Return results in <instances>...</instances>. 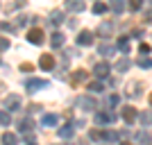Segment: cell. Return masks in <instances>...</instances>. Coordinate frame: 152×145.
<instances>
[{"instance_id": "obj_1", "label": "cell", "mask_w": 152, "mask_h": 145, "mask_svg": "<svg viewBox=\"0 0 152 145\" xmlns=\"http://www.w3.org/2000/svg\"><path fill=\"white\" fill-rule=\"evenodd\" d=\"M48 86H50V84L45 82V79H37V77H32V79L25 82L27 93H37V91H43V88H48Z\"/></svg>"}, {"instance_id": "obj_2", "label": "cell", "mask_w": 152, "mask_h": 145, "mask_svg": "<svg viewBox=\"0 0 152 145\" xmlns=\"http://www.w3.org/2000/svg\"><path fill=\"white\" fill-rule=\"evenodd\" d=\"M77 107L82 109V111H95L98 109V102L89 95H82V98H77Z\"/></svg>"}, {"instance_id": "obj_3", "label": "cell", "mask_w": 152, "mask_h": 145, "mask_svg": "<svg viewBox=\"0 0 152 145\" xmlns=\"http://www.w3.org/2000/svg\"><path fill=\"white\" fill-rule=\"evenodd\" d=\"M116 120V111H100V114H95V125H107V122H114Z\"/></svg>"}, {"instance_id": "obj_4", "label": "cell", "mask_w": 152, "mask_h": 145, "mask_svg": "<svg viewBox=\"0 0 152 145\" xmlns=\"http://www.w3.org/2000/svg\"><path fill=\"white\" fill-rule=\"evenodd\" d=\"M2 109H5V111H16V109H20V98L18 95L5 98V100H2Z\"/></svg>"}, {"instance_id": "obj_5", "label": "cell", "mask_w": 152, "mask_h": 145, "mask_svg": "<svg viewBox=\"0 0 152 145\" xmlns=\"http://www.w3.org/2000/svg\"><path fill=\"white\" fill-rule=\"evenodd\" d=\"M109 70H111V66H109L107 61H98L95 68H93V75L98 77V79H104V77L109 75Z\"/></svg>"}, {"instance_id": "obj_6", "label": "cell", "mask_w": 152, "mask_h": 145, "mask_svg": "<svg viewBox=\"0 0 152 145\" xmlns=\"http://www.w3.org/2000/svg\"><path fill=\"white\" fill-rule=\"evenodd\" d=\"M121 116H123V120H125L127 125H134V120L139 118V114H136V109H134V107H123Z\"/></svg>"}, {"instance_id": "obj_7", "label": "cell", "mask_w": 152, "mask_h": 145, "mask_svg": "<svg viewBox=\"0 0 152 145\" xmlns=\"http://www.w3.org/2000/svg\"><path fill=\"white\" fill-rule=\"evenodd\" d=\"M43 32L39 30V27H34V30H30L27 32V41H30V43H34V45H41L43 43Z\"/></svg>"}, {"instance_id": "obj_8", "label": "cell", "mask_w": 152, "mask_h": 145, "mask_svg": "<svg viewBox=\"0 0 152 145\" xmlns=\"http://www.w3.org/2000/svg\"><path fill=\"white\" fill-rule=\"evenodd\" d=\"M64 5H66V9H68V12H75V14H80V12H84V9H86L84 0H66Z\"/></svg>"}, {"instance_id": "obj_9", "label": "cell", "mask_w": 152, "mask_h": 145, "mask_svg": "<svg viewBox=\"0 0 152 145\" xmlns=\"http://www.w3.org/2000/svg\"><path fill=\"white\" fill-rule=\"evenodd\" d=\"M86 77H89L86 70H75V73L70 75V84H73V86H80V84L86 82Z\"/></svg>"}, {"instance_id": "obj_10", "label": "cell", "mask_w": 152, "mask_h": 145, "mask_svg": "<svg viewBox=\"0 0 152 145\" xmlns=\"http://www.w3.org/2000/svg\"><path fill=\"white\" fill-rule=\"evenodd\" d=\"M91 43H93V34H91L89 30H82L77 34V45H84V48H86V45H91Z\"/></svg>"}, {"instance_id": "obj_11", "label": "cell", "mask_w": 152, "mask_h": 145, "mask_svg": "<svg viewBox=\"0 0 152 145\" xmlns=\"http://www.w3.org/2000/svg\"><path fill=\"white\" fill-rule=\"evenodd\" d=\"M39 66H41L43 70H52V68H55V57H52V55H41Z\"/></svg>"}, {"instance_id": "obj_12", "label": "cell", "mask_w": 152, "mask_h": 145, "mask_svg": "<svg viewBox=\"0 0 152 145\" xmlns=\"http://www.w3.org/2000/svg\"><path fill=\"white\" fill-rule=\"evenodd\" d=\"M59 122V116L57 114H45L43 118H41V125L43 127H55Z\"/></svg>"}, {"instance_id": "obj_13", "label": "cell", "mask_w": 152, "mask_h": 145, "mask_svg": "<svg viewBox=\"0 0 152 145\" xmlns=\"http://www.w3.org/2000/svg\"><path fill=\"white\" fill-rule=\"evenodd\" d=\"M111 32H114V25H111L109 20H104V23L98 25V34H100V36H111Z\"/></svg>"}, {"instance_id": "obj_14", "label": "cell", "mask_w": 152, "mask_h": 145, "mask_svg": "<svg viewBox=\"0 0 152 145\" xmlns=\"http://www.w3.org/2000/svg\"><path fill=\"white\" fill-rule=\"evenodd\" d=\"M139 120L143 127H150L152 125V109H145V111H141L139 114Z\"/></svg>"}, {"instance_id": "obj_15", "label": "cell", "mask_w": 152, "mask_h": 145, "mask_svg": "<svg viewBox=\"0 0 152 145\" xmlns=\"http://www.w3.org/2000/svg\"><path fill=\"white\" fill-rule=\"evenodd\" d=\"M50 23L52 25H61L64 23V12L61 9H52L50 12Z\"/></svg>"}, {"instance_id": "obj_16", "label": "cell", "mask_w": 152, "mask_h": 145, "mask_svg": "<svg viewBox=\"0 0 152 145\" xmlns=\"http://www.w3.org/2000/svg\"><path fill=\"white\" fill-rule=\"evenodd\" d=\"M57 134H59V138H73V134H75V127H70V125L59 127Z\"/></svg>"}, {"instance_id": "obj_17", "label": "cell", "mask_w": 152, "mask_h": 145, "mask_svg": "<svg viewBox=\"0 0 152 145\" xmlns=\"http://www.w3.org/2000/svg\"><path fill=\"white\" fill-rule=\"evenodd\" d=\"M64 41H66V36H64L61 32H55V34H52V39H50V45H52V48H61Z\"/></svg>"}, {"instance_id": "obj_18", "label": "cell", "mask_w": 152, "mask_h": 145, "mask_svg": "<svg viewBox=\"0 0 152 145\" xmlns=\"http://www.w3.org/2000/svg\"><path fill=\"white\" fill-rule=\"evenodd\" d=\"M109 9L114 14H121L125 9V0H109Z\"/></svg>"}, {"instance_id": "obj_19", "label": "cell", "mask_w": 152, "mask_h": 145, "mask_svg": "<svg viewBox=\"0 0 152 145\" xmlns=\"http://www.w3.org/2000/svg\"><path fill=\"white\" fill-rule=\"evenodd\" d=\"M98 52H100V55H104V57H111V55L116 52V48H114V45H109V43H100Z\"/></svg>"}, {"instance_id": "obj_20", "label": "cell", "mask_w": 152, "mask_h": 145, "mask_svg": "<svg viewBox=\"0 0 152 145\" xmlns=\"http://www.w3.org/2000/svg\"><path fill=\"white\" fill-rule=\"evenodd\" d=\"M141 95V84H129V86H127V98H139Z\"/></svg>"}, {"instance_id": "obj_21", "label": "cell", "mask_w": 152, "mask_h": 145, "mask_svg": "<svg viewBox=\"0 0 152 145\" xmlns=\"http://www.w3.org/2000/svg\"><path fill=\"white\" fill-rule=\"evenodd\" d=\"M16 143H18L16 134H9V132H5V134H2V145H16Z\"/></svg>"}, {"instance_id": "obj_22", "label": "cell", "mask_w": 152, "mask_h": 145, "mask_svg": "<svg viewBox=\"0 0 152 145\" xmlns=\"http://www.w3.org/2000/svg\"><path fill=\"white\" fill-rule=\"evenodd\" d=\"M150 134H148V132H139V134H136V143H139V145H150Z\"/></svg>"}, {"instance_id": "obj_23", "label": "cell", "mask_w": 152, "mask_h": 145, "mask_svg": "<svg viewBox=\"0 0 152 145\" xmlns=\"http://www.w3.org/2000/svg\"><path fill=\"white\" fill-rule=\"evenodd\" d=\"M129 66H132V61H129V59H127V57H123L121 61L116 63V70H118V73H125V70L129 68Z\"/></svg>"}, {"instance_id": "obj_24", "label": "cell", "mask_w": 152, "mask_h": 145, "mask_svg": "<svg viewBox=\"0 0 152 145\" xmlns=\"http://www.w3.org/2000/svg\"><path fill=\"white\" fill-rule=\"evenodd\" d=\"M91 91V93H102V91H104V86H102V82L100 79H98V82H89V86H86Z\"/></svg>"}, {"instance_id": "obj_25", "label": "cell", "mask_w": 152, "mask_h": 145, "mask_svg": "<svg viewBox=\"0 0 152 145\" xmlns=\"http://www.w3.org/2000/svg\"><path fill=\"white\" fill-rule=\"evenodd\" d=\"M136 66H141V68H152V59L143 55V57H139V59H136Z\"/></svg>"}, {"instance_id": "obj_26", "label": "cell", "mask_w": 152, "mask_h": 145, "mask_svg": "<svg viewBox=\"0 0 152 145\" xmlns=\"http://www.w3.org/2000/svg\"><path fill=\"white\" fill-rule=\"evenodd\" d=\"M118 48H121V52H125V55H127V52H129V39L121 36V39H118Z\"/></svg>"}, {"instance_id": "obj_27", "label": "cell", "mask_w": 152, "mask_h": 145, "mask_svg": "<svg viewBox=\"0 0 152 145\" xmlns=\"http://www.w3.org/2000/svg\"><path fill=\"white\" fill-rule=\"evenodd\" d=\"M20 132H23V134H30V132H32V120H30V118L20 120Z\"/></svg>"}, {"instance_id": "obj_28", "label": "cell", "mask_w": 152, "mask_h": 145, "mask_svg": "<svg viewBox=\"0 0 152 145\" xmlns=\"http://www.w3.org/2000/svg\"><path fill=\"white\" fill-rule=\"evenodd\" d=\"M102 138L109 141V143H116V141H118V134L116 132H102Z\"/></svg>"}, {"instance_id": "obj_29", "label": "cell", "mask_w": 152, "mask_h": 145, "mask_svg": "<svg viewBox=\"0 0 152 145\" xmlns=\"http://www.w3.org/2000/svg\"><path fill=\"white\" fill-rule=\"evenodd\" d=\"M141 5H143V0H127V7H129L132 12H139Z\"/></svg>"}, {"instance_id": "obj_30", "label": "cell", "mask_w": 152, "mask_h": 145, "mask_svg": "<svg viewBox=\"0 0 152 145\" xmlns=\"http://www.w3.org/2000/svg\"><path fill=\"white\" fill-rule=\"evenodd\" d=\"M104 12H107V5H104V2H95L93 5V14L100 16V14H104Z\"/></svg>"}, {"instance_id": "obj_31", "label": "cell", "mask_w": 152, "mask_h": 145, "mask_svg": "<svg viewBox=\"0 0 152 145\" xmlns=\"http://www.w3.org/2000/svg\"><path fill=\"white\" fill-rule=\"evenodd\" d=\"M0 122H2V127L9 125V111H5V109H2V114H0Z\"/></svg>"}, {"instance_id": "obj_32", "label": "cell", "mask_w": 152, "mask_h": 145, "mask_svg": "<svg viewBox=\"0 0 152 145\" xmlns=\"http://www.w3.org/2000/svg\"><path fill=\"white\" fill-rule=\"evenodd\" d=\"M121 102V95H109V107H116Z\"/></svg>"}, {"instance_id": "obj_33", "label": "cell", "mask_w": 152, "mask_h": 145, "mask_svg": "<svg viewBox=\"0 0 152 145\" xmlns=\"http://www.w3.org/2000/svg\"><path fill=\"white\" fill-rule=\"evenodd\" d=\"M23 5H25V0H16L14 5H9V7H7V12H12V9H18V7H23Z\"/></svg>"}, {"instance_id": "obj_34", "label": "cell", "mask_w": 152, "mask_h": 145, "mask_svg": "<svg viewBox=\"0 0 152 145\" xmlns=\"http://www.w3.org/2000/svg\"><path fill=\"white\" fill-rule=\"evenodd\" d=\"M0 50H2V52H7V50H9V39H5V36H2V41H0Z\"/></svg>"}, {"instance_id": "obj_35", "label": "cell", "mask_w": 152, "mask_h": 145, "mask_svg": "<svg viewBox=\"0 0 152 145\" xmlns=\"http://www.w3.org/2000/svg\"><path fill=\"white\" fill-rule=\"evenodd\" d=\"M20 70H23V73H32L34 66H32V63H20Z\"/></svg>"}, {"instance_id": "obj_36", "label": "cell", "mask_w": 152, "mask_h": 145, "mask_svg": "<svg viewBox=\"0 0 152 145\" xmlns=\"http://www.w3.org/2000/svg\"><path fill=\"white\" fill-rule=\"evenodd\" d=\"M91 138H93V141L102 138V132H98V129H91Z\"/></svg>"}, {"instance_id": "obj_37", "label": "cell", "mask_w": 152, "mask_h": 145, "mask_svg": "<svg viewBox=\"0 0 152 145\" xmlns=\"http://www.w3.org/2000/svg\"><path fill=\"white\" fill-rule=\"evenodd\" d=\"M141 52H143V55H148V52H150V45H148V43H141Z\"/></svg>"}, {"instance_id": "obj_38", "label": "cell", "mask_w": 152, "mask_h": 145, "mask_svg": "<svg viewBox=\"0 0 152 145\" xmlns=\"http://www.w3.org/2000/svg\"><path fill=\"white\" fill-rule=\"evenodd\" d=\"M145 23H152V9H150V12H145Z\"/></svg>"}, {"instance_id": "obj_39", "label": "cell", "mask_w": 152, "mask_h": 145, "mask_svg": "<svg viewBox=\"0 0 152 145\" xmlns=\"http://www.w3.org/2000/svg\"><path fill=\"white\" fill-rule=\"evenodd\" d=\"M118 145H132V143H118Z\"/></svg>"}, {"instance_id": "obj_40", "label": "cell", "mask_w": 152, "mask_h": 145, "mask_svg": "<svg viewBox=\"0 0 152 145\" xmlns=\"http://www.w3.org/2000/svg\"><path fill=\"white\" fill-rule=\"evenodd\" d=\"M150 104H152V93H150Z\"/></svg>"}, {"instance_id": "obj_41", "label": "cell", "mask_w": 152, "mask_h": 145, "mask_svg": "<svg viewBox=\"0 0 152 145\" xmlns=\"http://www.w3.org/2000/svg\"><path fill=\"white\" fill-rule=\"evenodd\" d=\"M27 145H37V143H27Z\"/></svg>"}, {"instance_id": "obj_42", "label": "cell", "mask_w": 152, "mask_h": 145, "mask_svg": "<svg viewBox=\"0 0 152 145\" xmlns=\"http://www.w3.org/2000/svg\"><path fill=\"white\" fill-rule=\"evenodd\" d=\"M148 2H152V0H148Z\"/></svg>"}]
</instances>
